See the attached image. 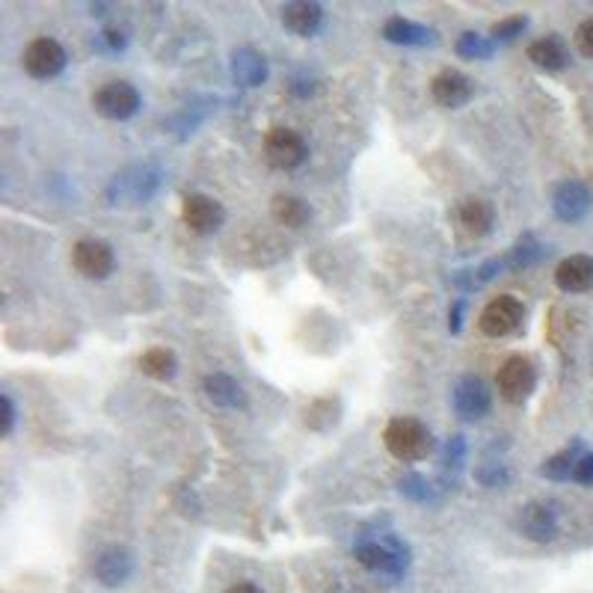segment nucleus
Here are the masks:
<instances>
[{
    "label": "nucleus",
    "mask_w": 593,
    "mask_h": 593,
    "mask_svg": "<svg viewBox=\"0 0 593 593\" xmlns=\"http://www.w3.org/2000/svg\"><path fill=\"white\" fill-rule=\"evenodd\" d=\"M66 63H69V54L66 48L51 39V36H39L33 39L24 54H21V66L24 72L33 78V81H54L66 72Z\"/></svg>",
    "instance_id": "obj_4"
},
{
    "label": "nucleus",
    "mask_w": 593,
    "mask_h": 593,
    "mask_svg": "<svg viewBox=\"0 0 593 593\" xmlns=\"http://www.w3.org/2000/svg\"><path fill=\"white\" fill-rule=\"evenodd\" d=\"M525 27H528V15H508V18H502V21L493 24L490 39H493L496 45H508L516 36H522Z\"/></svg>",
    "instance_id": "obj_31"
},
{
    "label": "nucleus",
    "mask_w": 593,
    "mask_h": 593,
    "mask_svg": "<svg viewBox=\"0 0 593 593\" xmlns=\"http://www.w3.org/2000/svg\"><path fill=\"white\" fill-rule=\"evenodd\" d=\"M383 39L392 45H410V48H422V45H433L436 33L430 27H424L419 21H410L404 15H392L383 24Z\"/></svg>",
    "instance_id": "obj_20"
},
{
    "label": "nucleus",
    "mask_w": 593,
    "mask_h": 593,
    "mask_svg": "<svg viewBox=\"0 0 593 593\" xmlns=\"http://www.w3.org/2000/svg\"><path fill=\"white\" fill-rule=\"evenodd\" d=\"M306 158H309V146H306V140L297 131H291V128L267 131V137H264V161L273 170H297V167L306 164Z\"/></svg>",
    "instance_id": "obj_7"
},
{
    "label": "nucleus",
    "mask_w": 593,
    "mask_h": 593,
    "mask_svg": "<svg viewBox=\"0 0 593 593\" xmlns=\"http://www.w3.org/2000/svg\"><path fill=\"white\" fill-rule=\"evenodd\" d=\"M137 573V558L128 546H104L92 558V576L104 588H122Z\"/></svg>",
    "instance_id": "obj_9"
},
{
    "label": "nucleus",
    "mask_w": 593,
    "mask_h": 593,
    "mask_svg": "<svg viewBox=\"0 0 593 593\" xmlns=\"http://www.w3.org/2000/svg\"><path fill=\"white\" fill-rule=\"evenodd\" d=\"M270 214H273V220L279 223V226H285V229H306L309 226V220H312V208H309V202L306 199H300V196H291V193H279V196H273V202H270Z\"/></svg>",
    "instance_id": "obj_22"
},
{
    "label": "nucleus",
    "mask_w": 593,
    "mask_h": 593,
    "mask_svg": "<svg viewBox=\"0 0 593 593\" xmlns=\"http://www.w3.org/2000/svg\"><path fill=\"white\" fill-rule=\"evenodd\" d=\"M181 220L190 232L196 235H214L223 229L226 223V208L214 199V196H205V193H190L184 196L181 202Z\"/></svg>",
    "instance_id": "obj_12"
},
{
    "label": "nucleus",
    "mask_w": 593,
    "mask_h": 593,
    "mask_svg": "<svg viewBox=\"0 0 593 593\" xmlns=\"http://www.w3.org/2000/svg\"><path fill=\"white\" fill-rule=\"evenodd\" d=\"M496 386H499V395L508 401V404H525L534 389H537V365L522 356V353H513L502 362L499 374H496Z\"/></svg>",
    "instance_id": "obj_6"
},
{
    "label": "nucleus",
    "mask_w": 593,
    "mask_h": 593,
    "mask_svg": "<svg viewBox=\"0 0 593 593\" xmlns=\"http://www.w3.org/2000/svg\"><path fill=\"white\" fill-rule=\"evenodd\" d=\"M543 255H546V247H543L531 232H525V235L516 238V244L508 250L505 264H508V270H525V267L537 264Z\"/></svg>",
    "instance_id": "obj_26"
},
{
    "label": "nucleus",
    "mask_w": 593,
    "mask_h": 593,
    "mask_svg": "<svg viewBox=\"0 0 593 593\" xmlns=\"http://www.w3.org/2000/svg\"><path fill=\"white\" fill-rule=\"evenodd\" d=\"M457 226L463 235L469 238H487L493 232V223H496V211L487 199H478V196H469V199H460L457 202Z\"/></svg>",
    "instance_id": "obj_17"
},
{
    "label": "nucleus",
    "mask_w": 593,
    "mask_h": 593,
    "mask_svg": "<svg viewBox=\"0 0 593 593\" xmlns=\"http://www.w3.org/2000/svg\"><path fill=\"white\" fill-rule=\"evenodd\" d=\"M140 371L152 380H161L167 383L178 374V356L172 353L170 347H149L143 356H140Z\"/></svg>",
    "instance_id": "obj_24"
},
{
    "label": "nucleus",
    "mask_w": 593,
    "mask_h": 593,
    "mask_svg": "<svg viewBox=\"0 0 593 593\" xmlns=\"http://www.w3.org/2000/svg\"><path fill=\"white\" fill-rule=\"evenodd\" d=\"M383 445L386 451L401 460V463H419L424 457L433 454L436 442L427 424L413 419V416H395L383 427Z\"/></svg>",
    "instance_id": "obj_1"
},
{
    "label": "nucleus",
    "mask_w": 593,
    "mask_h": 593,
    "mask_svg": "<svg viewBox=\"0 0 593 593\" xmlns=\"http://www.w3.org/2000/svg\"><path fill=\"white\" fill-rule=\"evenodd\" d=\"M576 51L582 57L593 60V18H585L579 27H576Z\"/></svg>",
    "instance_id": "obj_33"
},
{
    "label": "nucleus",
    "mask_w": 593,
    "mask_h": 593,
    "mask_svg": "<svg viewBox=\"0 0 593 593\" xmlns=\"http://www.w3.org/2000/svg\"><path fill=\"white\" fill-rule=\"evenodd\" d=\"M463 315H466V297L454 300V306H451V312H448V330H451L454 336L463 330Z\"/></svg>",
    "instance_id": "obj_36"
},
{
    "label": "nucleus",
    "mask_w": 593,
    "mask_h": 593,
    "mask_svg": "<svg viewBox=\"0 0 593 593\" xmlns=\"http://www.w3.org/2000/svg\"><path fill=\"white\" fill-rule=\"evenodd\" d=\"M226 593H264L258 585H253V582H238V585H232Z\"/></svg>",
    "instance_id": "obj_37"
},
{
    "label": "nucleus",
    "mask_w": 593,
    "mask_h": 593,
    "mask_svg": "<svg viewBox=\"0 0 593 593\" xmlns=\"http://www.w3.org/2000/svg\"><path fill=\"white\" fill-rule=\"evenodd\" d=\"M516 528L531 543H552L561 531V513L555 502H528L516 513Z\"/></svg>",
    "instance_id": "obj_8"
},
{
    "label": "nucleus",
    "mask_w": 593,
    "mask_h": 593,
    "mask_svg": "<svg viewBox=\"0 0 593 593\" xmlns=\"http://www.w3.org/2000/svg\"><path fill=\"white\" fill-rule=\"evenodd\" d=\"M522 321H525V306L516 297L502 294L484 306V312L478 318V330L490 339H505L522 327Z\"/></svg>",
    "instance_id": "obj_10"
},
{
    "label": "nucleus",
    "mask_w": 593,
    "mask_h": 593,
    "mask_svg": "<svg viewBox=\"0 0 593 593\" xmlns=\"http://www.w3.org/2000/svg\"><path fill=\"white\" fill-rule=\"evenodd\" d=\"M430 95L439 107L445 110H460L472 101L475 84L469 75L457 72V69H442L433 81H430Z\"/></svg>",
    "instance_id": "obj_15"
},
{
    "label": "nucleus",
    "mask_w": 593,
    "mask_h": 593,
    "mask_svg": "<svg viewBox=\"0 0 593 593\" xmlns=\"http://www.w3.org/2000/svg\"><path fill=\"white\" fill-rule=\"evenodd\" d=\"M282 24L288 33L300 39H312L324 27V6L315 0H291L282 6Z\"/></svg>",
    "instance_id": "obj_16"
},
{
    "label": "nucleus",
    "mask_w": 593,
    "mask_h": 593,
    "mask_svg": "<svg viewBox=\"0 0 593 593\" xmlns=\"http://www.w3.org/2000/svg\"><path fill=\"white\" fill-rule=\"evenodd\" d=\"M451 404H454V413L466 422H478L484 419L490 410H493V392L490 386L475 377V374H466L454 383L451 389Z\"/></svg>",
    "instance_id": "obj_11"
},
{
    "label": "nucleus",
    "mask_w": 593,
    "mask_h": 593,
    "mask_svg": "<svg viewBox=\"0 0 593 593\" xmlns=\"http://www.w3.org/2000/svg\"><path fill=\"white\" fill-rule=\"evenodd\" d=\"M475 481L487 490H505L510 484V469L508 463L502 460H487L475 469Z\"/></svg>",
    "instance_id": "obj_29"
},
{
    "label": "nucleus",
    "mask_w": 593,
    "mask_h": 593,
    "mask_svg": "<svg viewBox=\"0 0 593 593\" xmlns=\"http://www.w3.org/2000/svg\"><path fill=\"white\" fill-rule=\"evenodd\" d=\"M140 92L137 86L128 84V81H107L104 86L95 89L92 95V107L98 116L110 119V122H128L140 113Z\"/></svg>",
    "instance_id": "obj_5"
},
{
    "label": "nucleus",
    "mask_w": 593,
    "mask_h": 593,
    "mask_svg": "<svg viewBox=\"0 0 593 593\" xmlns=\"http://www.w3.org/2000/svg\"><path fill=\"white\" fill-rule=\"evenodd\" d=\"M454 51L463 60H490L496 54V42L490 36H481V33H463L457 39Z\"/></svg>",
    "instance_id": "obj_27"
},
{
    "label": "nucleus",
    "mask_w": 593,
    "mask_h": 593,
    "mask_svg": "<svg viewBox=\"0 0 593 593\" xmlns=\"http://www.w3.org/2000/svg\"><path fill=\"white\" fill-rule=\"evenodd\" d=\"M353 555L365 570L380 573V576H392V579H401L410 567V549L392 531H386L380 537H371V540H359L353 546Z\"/></svg>",
    "instance_id": "obj_3"
},
{
    "label": "nucleus",
    "mask_w": 593,
    "mask_h": 593,
    "mask_svg": "<svg viewBox=\"0 0 593 593\" xmlns=\"http://www.w3.org/2000/svg\"><path fill=\"white\" fill-rule=\"evenodd\" d=\"M202 392H205V398H208L214 407H220V410H244V407H247V392H244V386H241L235 377L223 374V371L205 374Z\"/></svg>",
    "instance_id": "obj_18"
},
{
    "label": "nucleus",
    "mask_w": 593,
    "mask_h": 593,
    "mask_svg": "<svg viewBox=\"0 0 593 593\" xmlns=\"http://www.w3.org/2000/svg\"><path fill=\"white\" fill-rule=\"evenodd\" d=\"M582 454H585V445H582V439H576L570 448H564V451H558L555 457H549V460L540 466V475L549 478V481H570V478H573V469H576V463H579Z\"/></svg>",
    "instance_id": "obj_25"
},
{
    "label": "nucleus",
    "mask_w": 593,
    "mask_h": 593,
    "mask_svg": "<svg viewBox=\"0 0 593 593\" xmlns=\"http://www.w3.org/2000/svg\"><path fill=\"white\" fill-rule=\"evenodd\" d=\"M398 493L404 499L416 502V505L433 502V487H430V481L424 475H419V472H407L404 478H398Z\"/></svg>",
    "instance_id": "obj_28"
},
{
    "label": "nucleus",
    "mask_w": 593,
    "mask_h": 593,
    "mask_svg": "<svg viewBox=\"0 0 593 593\" xmlns=\"http://www.w3.org/2000/svg\"><path fill=\"white\" fill-rule=\"evenodd\" d=\"M164 184V172L155 164H131L122 172H116L107 184V202L110 205H143L155 199V193Z\"/></svg>",
    "instance_id": "obj_2"
},
{
    "label": "nucleus",
    "mask_w": 593,
    "mask_h": 593,
    "mask_svg": "<svg viewBox=\"0 0 593 593\" xmlns=\"http://www.w3.org/2000/svg\"><path fill=\"white\" fill-rule=\"evenodd\" d=\"M466 454H469V445H466V436L454 433L445 439V448H442V472H460L463 463H466Z\"/></svg>",
    "instance_id": "obj_30"
},
{
    "label": "nucleus",
    "mask_w": 593,
    "mask_h": 593,
    "mask_svg": "<svg viewBox=\"0 0 593 593\" xmlns=\"http://www.w3.org/2000/svg\"><path fill=\"white\" fill-rule=\"evenodd\" d=\"M15 419H18V413H15L12 398H9V395H0V433H3V436H12Z\"/></svg>",
    "instance_id": "obj_34"
},
{
    "label": "nucleus",
    "mask_w": 593,
    "mask_h": 593,
    "mask_svg": "<svg viewBox=\"0 0 593 593\" xmlns=\"http://www.w3.org/2000/svg\"><path fill=\"white\" fill-rule=\"evenodd\" d=\"M232 78L238 86H261L267 81V60L264 54L253 48V45H244L232 54Z\"/></svg>",
    "instance_id": "obj_21"
},
{
    "label": "nucleus",
    "mask_w": 593,
    "mask_h": 593,
    "mask_svg": "<svg viewBox=\"0 0 593 593\" xmlns=\"http://www.w3.org/2000/svg\"><path fill=\"white\" fill-rule=\"evenodd\" d=\"M573 481L576 484H585V487H593V451H585L573 469Z\"/></svg>",
    "instance_id": "obj_35"
},
{
    "label": "nucleus",
    "mask_w": 593,
    "mask_h": 593,
    "mask_svg": "<svg viewBox=\"0 0 593 593\" xmlns=\"http://www.w3.org/2000/svg\"><path fill=\"white\" fill-rule=\"evenodd\" d=\"M591 205V187H588L585 181H579V178L561 181V184L555 187V193H552V211H555V217L564 220V223H579V220H585L588 211H591Z\"/></svg>",
    "instance_id": "obj_14"
},
{
    "label": "nucleus",
    "mask_w": 593,
    "mask_h": 593,
    "mask_svg": "<svg viewBox=\"0 0 593 593\" xmlns=\"http://www.w3.org/2000/svg\"><path fill=\"white\" fill-rule=\"evenodd\" d=\"M72 264L75 270L84 276V279H107L116 267V253L107 241L101 238H81L75 247H72Z\"/></svg>",
    "instance_id": "obj_13"
},
{
    "label": "nucleus",
    "mask_w": 593,
    "mask_h": 593,
    "mask_svg": "<svg viewBox=\"0 0 593 593\" xmlns=\"http://www.w3.org/2000/svg\"><path fill=\"white\" fill-rule=\"evenodd\" d=\"M95 48L104 51V54H122L128 48V36L116 27H104L98 36H95Z\"/></svg>",
    "instance_id": "obj_32"
},
{
    "label": "nucleus",
    "mask_w": 593,
    "mask_h": 593,
    "mask_svg": "<svg viewBox=\"0 0 593 593\" xmlns=\"http://www.w3.org/2000/svg\"><path fill=\"white\" fill-rule=\"evenodd\" d=\"M528 60L537 69L561 72L570 63V51H567V45H564L561 36H543V39H537V42L528 45Z\"/></svg>",
    "instance_id": "obj_23"
},
{
    "label": "nucleus",
    "mask_w": 593,
    "mask_h": 593,
    "mask_svg": "<svg viewBox=\"0 0 593 593\" xmlns=\"http://www.w3.org/2000/svg\"><path fill=\"white\" fill-rule=\"evenodd\" d=\"M555 285L564 294H585L593 288V258L591 255H570L555 267Z\"/></svg>",
    "instance_id": "obj_19"
}]
</instances>
